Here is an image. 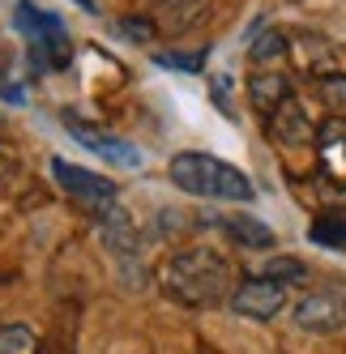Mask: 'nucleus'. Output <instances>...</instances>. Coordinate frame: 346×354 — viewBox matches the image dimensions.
Instances as JSON below:
<instances>
[{"label": "nucleus", "mask_w": 346, "mask_h": 354, "mask_svg": "<svg viewBox=\"0 0 346 354\" xmlns=\"http://www.w3.org/2000/svg\"><path fill=\"white\" fill-rule=\"evenodd\" d=\"M120 30H125L129 39H137V43H145V39L154 35V26H145L141 17H125V21H120Z\"/></svg>", "instance_id": "aec40b11"}, {"label": "nucleus", "mask_w": 346, "mask_h": 354, "mask_svg": "<svg viewBox=\"0 0 346 354\" xmlns=\"http://www.w3.org/2000/svg\"><path fill=\"white\" fill-rule=\"evenodd\" d=\"M308 235L320 248H346V218H316Z\"/></svg>", "instance_id": "f3484780"}, {"label": "nucleus", "mask_w": 346, "mask_h": 354, "mask_svg": "<svg viewBox=\"0 0 346 354\" xmlns=\"http://www.w3.org/2000/svg\"><path fill=\"white\" fill-rule=\"evenodd\" d=\"M222 231H227L235 243H244V248H274V231H269L265 222H257V218H244V214L222 218Z\"/></svg>", "instance_id": "f8f14e48"}, {"label": "nucleus", "mask_w": 346, "mask_h": 354, "mask_svg": "<svg viewBox=\"0 0 346 354\" xmlns=\"http://www.w3.org/2000/svg\"><path fill=\"white\" fill-rule=\"evenodd\" d=\"M154 60L167 64V68H184V73H201L206 68V56H188V52H163Z\"/></svg>", "instance_id": "6ab92c4d"}, {"label": "nucleus", "mask_w": 346, "mask_h": 354, "mask_svg": "<svg viewBox=\"0 0 346 354\" xmlns=\"http://www.w3.org/2000/svg\"><path fill=\"white\" fill-rule=\"evenodd\" d=\"M163 286L167 295H176L180 303H192V308H210V303H222L235 295V269L227 257H218L214 248H188L176 252L163 265Z\"/></svg>", "instance_id": "f257e3e1"}, {"label": "nucleus", "mask_w": 346, "mask_h": 354, "mask_svg": "<svg viewBox=\"0 0 346 354\" xmlns=\"http://www.w3.org/2000/svg\"><path fill=\"white\" fill-rule=\"evenodd\" d=\"M316 154L334 180H346V115H334L316 129Z\"/></svg>", "instance_id": "9d476101"}, {"label": "nucleus", "mask_w": 346, "mask_h": 354, "mask_svg": "<svg viewBox=\"0 0 346 354\" xmlns=\"http://www.w3.org/2000/svg\"><path fill=\"white\" fill-rule=\"evenodd\" d=\"M171 184H176L180 192H192V196H214V201H239V205H248V201L257 196L248 175L218 162L210 154H176L171 158Z\"/></svg>", "instance_id": "f03ea898"}, {"label": "nucleus", "mask_w": 346, "mask_h": 354, "mask_svg": "<svg viewBox=\"0 0 346 354\" xmlns=\"http://www.w3.org/2000/svg\"><path fill=\"white\" fill-rule=\"evenodd\" d=\"M269 137H274L282 149H300V145H316V129H312V120L308 111L300 107V98H286V103L269 115Z\"/></svg>", "instance_id": "0eeeda50"}, {"label": "nucleus", "mask_w": 346, "mask_h": 354, "mask_svg": "<svg viewBox=\"0 0 346 354\" xmlns=\"http://www.w3.org/2000/svg\"><path fill=\"white\" fill-rule=\"evenodd\" d=\"M248 98H253L257 111L274 115V111L286 103V98H291V77H286V73H269V68H261V73H253V82H248Z\"/></svg>", "instance_id": "9b49d317"}, {"label": "nucleus", "mask_w": 346, "mask_h": 354, "mask_svg": "<svg viewBox=\"0 0 346 354\" xmlns=\"http://www.w3.org/2000/svg\"><path fill=\"white\" fill-rule=\"evenodd\" d=\"M52 175H56V184L78 201V205H86L94 218L111 209L116 205V184L107 180V175H94V171H82V167H73V162H60L52 158Z\"/></svg>", "instance_id": "7ed1b4c3"}, {"label": "nucleus", "mask_w": 346, "mask_h": 354, "mask_svg": "<svg viewBox=\"0 0 346 354\" xmlns=\"http://www.w3.org/2000/svg\"><path fill=\"white\" fill-rule=\"evenodd\" d=\"M320 103H325L334 115H346V73H342V77L334 73V77L320 82Z\"/></svg>", "instance_id": "a211bd4d"}, {"label": "nucleus", "mask_w": 346, "mask_h": 354, "mask_svg": "<svg viewBox=\"0 0 346 354\" xmlns=\"http://www.w3.org/2000/svg\"><path fill=\"white\" fill-rule=\"evenodd\" d=\"M13 17H17V30L26 35V39H35V43H39L47 30H56V26H60V17H52V13H39L35 5H26V0L17 5V13H13Z\"/></svg>", "instance_id": "ddd939ff"}, {"label": "nucleus", "mask_w": 346, "mask_h": 354, "mask_svg": "<svg viewBox=\"0 0 346 354\" xmlns=\"http://www.w3.org/2000/svg\"><path fill=\"white\" fill-rule=\"evenodd\" d=\"M261 277H274V282L291 286V282H304L308 269L295 261V257H269V261H265V269H261Z\"/></svg>", "instance_id": "dca6fc26"}, {"label": "nucleus", "mask_w": 346, "mask_h": 354, "mask_svg": "<svg viewBox=\"0 0 346 354\" xmlns=\"http://www.w3.org/2000/svg\"><path fill=\"white\" fill-rule=\"evenodd\" d=\"M13 167H17V154H13V149H9L5 141H0V180H9Z\"/></svg>", "instance_id": "412c9836"}, {"label": "nucleus", "mask_w": 346, "mask_h": 354, "mask_svg": "<svg viewBox=\"0 0 346 354\" xmlns=\"http://www.w3.org/2000/svg\"><path fill=\"white\" fill-rule=\"evenodd\" d=\"M282 303H286V286L274 282V277H244V282L235 286L231 295V308L239 316H248V320H269V316H278L282 312Z\"/></svg>", "instance_id": "39448f33"}, {"label": "nucleus", "mask_w": 346, "mask_h": 354, "mask_svg": "<svg viewBox=\"0 0 346 354\" xmlns=\"http://www.w3.org/2000/svg\"><path fill=\"white\" fill-rule=\"evenodd\" d=\"M69 137H73V141H82L86 149H94V154H103V158L120 162V167H137V162H141V158H137V149H133L129 141L98 133V129H90V124H82L78 115H69Z\"/></svg>", "instance_id": "1a4fd4ad"}, {"label": "nucleus", "mask_w": 346, "mask_h": 354, "mask_svg": "<svg viewBox=\"0 0 346 354\" xmlns=\"http://www.w3.org/2000/svg\"><path fill=\"white\" fill-rule=\"evenodd\" d=\"M39 337L30 324H5L0 328V354H35Z\"/></svg>", "instance_id": "4468645a"}, {"label": "nucleus", "mask_w": 346, "mask_h": 354, "mask_svg": "<svg viewBox=\"0 0 346 354\" xmlns=\"http://www.w3.org/2000/svg\"><path fill=\"white\" fill-rule=\"evenodd\" d=\"M286 60L300 73H308V77L325 82V77H334V64L342 60V47L325 35H316V30H295L286 39Z\"/></svg>", "instance_id": "20e7f679"}, {"label": "nucleus", "mask_w": 346, "mask_h": 354, "mask_svg": "<svg viewBox=\"0 0 346 354\" xmlns=\"http://www.w3.org/2000/svg\"><path fill=\"white\" fill-rule=\"evenodd\" d=\"M98 239H103V248L111 252V257H120V261H137V252H141L137 226H133L129 209H120V205L98 214Z\"/></svg>", "instance_id": "6e6552de"}, {"label": "nucleus", "mask_w": 346, "mask_h": 354, "mask_svg": "<svg viewBox=\"0 0 346 354\" xmlns=\"http://www.w3.org/2000/svg\"><path fill=\"white\" fill-rule=\"evenodd\" d=\"M248 56H253L257 64H274V60H282V56H286V35H278V30L257 35L253 47H248Z\"/></svg>", "instance_id": "2eb2a0df"}, {"label": "nucleus", "mask_w": 346, "mask_h": 354, "mask_svg": "<svg viewBox=\"0 0 346 354\" xmlns=\"http://www.w3.org/2000/svg\"><path fill=\"white\" fill-rule=\"evenodd\" d=\"M295 324L308 333H338L346 328V295L338 290H312L295 303Z\"/></svg>", "instance_id": "423d86ee"}]
</instances>
